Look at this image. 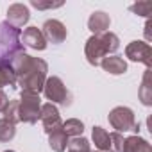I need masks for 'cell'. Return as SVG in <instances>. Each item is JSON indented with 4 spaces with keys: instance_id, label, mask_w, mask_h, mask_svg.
Instances as JSON below:
<instances>
[{
    "instance_id": "obj_18",
    "label": "cell",
    "mask_w": 152,
    "mask_h": 152,
    "mask_svg": "<svg viewBox=\"0 0 152 152\" xmlns=\"http://www.w3.org/2000/svg\"><path fill=\"white\" fill-rule=\"evenodd\" d=\"M63 131L68 138H79L84 132V124L77 118H70V120L63 122Z\"/></svg>"
},
{
    "instance_id": "obj_1",
    "label": "cell",
    "mask_w": 152,
    "mask_h": 152,
    "mask_svg": "<svg viewBox=\"0 0 152 152\" xmlns=\"http://www.w3.org/2000/svg\"><path fill=\"white\" fill-rule=\"evenodd\" d=\"M11 68L16 75V84L22 88V91L36 93V95L43 91V86L47 81V72H48L47 61L22 52L13 59Z\"/></svg>"
},
{
    "instance_id": "obj_26",
    "label": "cell",
    "mask_w": 152,
    "mask_h": 152,
    "mask_svg": "<svg viewBox=\"0 0 152 152\" xmlns=\"http://www.w3.org/2000/svg\"><path fill=\"white\" fill-rule=\"evenodd\" d=\"M9 97L6 95V91H2L0 90V113H4L6 109H7V106H9Z\"/></svg>"
},
{
    "instance_id": "obj_10",
    "label": "cell",
    "mask_w": 152,
    "mask_h": 152,
    "mask_svg": "<svg viewBox=\"0 0 152 152\" xmlns=\"http://www.w3.org/2000/svg\"><path fill=\"white\" fill-rule=\"evenodd\" d=\"M20 39H22L23 47L34 48V50H45L47 48V39H45L41 29H38V27H27V29H23Z\"/></svg>"
},
{
    "instance_id": "obj_13",
    "label": "cell",
    "mask_w": 152,
    "mask_h": 152,
    "mask_svg": "<svg viewBox=\"0 0 152 152\" xmlns=\"http://www.w3.org/2000/svg\"><path fill=\"white\" fill-rule=\"evenodd\" d=\"M100 66L104 68V72L111 75H122L127 72V63L122 56H106L100 61Z\"/></svg>"
},
{
    "instance_id": "obj_14",
    "label": "cell",
    "mask_w": 152,
    "mask_h": 152,
    "mask_svg": "<svg viewBox=\"0 0 152 152\" xmlns=\"http://www.w3.org/2000/svg\"><path fill=\"white\" fill-rule=\"evenodd\" d=\"M138 97H140L143 106H152V73H150V68H147L143 73L141 86L138 90Z\"/></svg>"
},
{
    "instance_id": "obj_28",
    "label": "cell",
    "mask_w": 152,
    "mask_h": 152,
    "mask_svg": "<svg viewBox=\"0 0 152 152\" xmlns=\"http://www.w3.org/2000/svg\"><path fill=\"white\" fill-rule=\"evenodd\" d=\"M4 152H15V150H4Z\"/></svg>"
},
{
    "instance_id": "obj_19",
    "label": "cell",
    "mask_w": 152,
    "mask_h": 152,
    "mask_svg": "<svg viewBox=\"0 0 152 152\" xmlns=\"http://www.w3.org/2000/svg\"><path fill=\"white\" fill-rule=\"evenodd\" d=\"M16 136V125L6 118H0V141L7 143Z\"/></svg>"
},
{
    "instance_id": "obj_12",
    "label": "cell",
    "mask_w": 152,
    "mask_h": 152,
    "mask_svg": "<svg viewBox=\"0 0 152 152\" xmlns=\"http://www.w3.org/2000/svg\"><path fill=\"white\" fill-rule=\"evenodd\" d=\"M109 25H111V18H109V15H106L104 11H95V13H91V16L88 18V29H90L93 34L107 32Z\"/></svg>"
},
{
    "instance_id": "obj_24",
    "label": "cell",
    "mask_w": 152,
    "mask_h": 152,
    "mask_svg": "<svg viewBox=\"0 0 152 152\" xmlns=\"http://www.w3.org/2000/svg\"><path fill=\"white\" fill-rule=\"evenodd\" d=\"M134 15H140V16H145L148 18L150 16V11H152V2H136L129 7Z\"/></svg>"
},
{
    "instance_id": "obj_7",
    "label": "cell",
    "mask_w": 152,
    "mask_h": 152,
    "mask_svg": "<svg viewBox=\"0 0 152 152\" xmlns=\"http://www.w3.org/2000/svg\"><path fill=\"white\" fill-rule=\"evenodd\" d=\"M125 56L134 63H143L147 68L152 66V48L147 41H131L125 47Z\"/></svg>"
},
{
    "instance_id": "obj_15",
    "label": "cell",
    "mask_w": 152,
    "mask_h": 152,
    "mask_svg": "<svg viewBox=\"0 0 152 152\" xmlns=\"http://www.w3.org/2000/svg\"><path fill=\"white\" fill-rule=\"evenodd\" d=\"M122 152H152V147L147 140L134 134V136H129L124 140V150Z\"/></svg>"
},
{
    "instance_id": "obj_8",
    "label": "cell",
    "mask_w": 152,
    "mask_h": 152,
    "mask_svg": "<svg viewBox=\"0 0 152 152\" xmlns=\"http://www.w3.org/2000/svg\"><path fill=\"white\" fill-rule=\"evenodd\" d=\"M41 32L47 39V43H54V45H59L66 39V27L59 22V20H47L41 27Z\"/></svg>"
},
{
    "instance_id": "obj_27",
    "label": "cell",
    "mask_w": 152,
    "mask_h": 152,
    "mask_svg": "<svg viewBox=\"0 0 152 152\" xmlns=\"http://www.w3.org/2000/svg\"><path fill=\"white\" fill-rule=\"evenodd\" d=\"M145 36H147V39L150 41V38H152V34H150V20H147V25H145Z\"/></svg>"
},
{
    "instance_id": "obj_25",
    "label": "cell",
    "mask_w": 152,
    "mask_h": 152,
    "mask_svg": "<svg viewBox=\"0 0 152 152\" xmlns=\"http://www.w3.org/2000/svg\"><path fill=\"white\" fill-rule=\"evenodd\" d=\"M31 6L36 9H56V7H61L63 2H39V0H32Z\"/></svg>"
},
{
    "instance_id": "obj_29",
    "label": "cell",
    "mask_w": 152,
    "mask_h": 152,
    "mask_svg": "<svg viewBox=\"0 0 152 152\" xmlns=\"http://www.w3.org/2000/svg\"><path fill=\"white\" fill-rule=\"evenodd\" d=\"M99 152H100V150H99Z\"/></svg>"
},
{
    "instance_id": "obj_9",
    "label": "cell",
    "mask_w": 152,
    "mask_h": 152,
    "mask_svg": "<svg viewBox=\"0 0 152 152\" xmlns=\"http://www.w3.org/2000/svg\"><path fill=\"white\" fill-rule=\"evenodd\" d=\"M39 120H41V124H43V131H45L47 134H50L52 131H56L57 127H61V125H63L57 107H56L54 104H50V102L41 106V115H39Z\"/></svg>"
},
{
    "instance_id": "obj_20",
    "label": "cell",
    "mask_w": 152,
    "mask_h": 152,
    "mask_svg": "<svg viewBox=\"0 0 152 152\" xmlns=\"http://www.w3.org/2000/svg\"><path fill=\"white\" fill-rule=\"evenodd\" d=\"M16 75L11 68V64H0V88L4 86H15Z\"/></svg>"
},
{
    "instance_id": "obj_22",
    "label": "cell",
    "mask_w": 152,
    "mask_h": 152,
    "mask_svg": "<svg viewBox=\"0 0 152 152\" xmlns=\"http://www.w3.org/2000/svg\"><path fill=\"white\" fill-rule=\"evenodd\" d=\"M18 107H20V102H18V100H11V102H9V106H7V109L4 111V118H6V120H9V122H11V124H15V125L20 122Z\"/></svg>"
},
{
    "instance_id": "obj_21",
    "label": "cell",
    "mask_w": 152,
    "mask_h": 152,
    "mask_svg": "<svg viewBox=\"0 0 152 152\" xmlns=\"http://www.w3.org/2000/svg\"><path fill=\"white\" fill-rule=\"evenodd\" d=\"M66 148H68L66 152H91L90 141H88L86 138H83V136L72 138V140L68 141V147H66Z\"/></svg>"
},
{
    "instance_id": "obj_11",
    "label": "cell",
    "mask_w": 152,
    "mask_h": 152,
    "mask_svg": "<svg viewBox=\"0 0 152 152\" xmlns=\"http://www.w3.org/2000/svg\"><path fill=\"white\" fill-rule=\"evenodd\" d=\"M29 18H31V13H29V7L25 4H13L7 9V20L6 22H9L16 29H22L29 22Z\"/></svg>"
},
{
    "instance_id": "obj_17",
    "label": "cell",
    "mask_w": 152,
    "mask_h": 152,
    "mask_svg": "<svg viewBox=\"0 0 152 152\" xmlns=\"http://www.w3.org/2000/svg\"><path fill=\"white\" fill-rule=\"evenodd\" d=\"M91 138H93L95 147H97L100 152L109 150V132H107L106 129H102V127L95 125V127H93V131H91Z\"/></svg>"
},
{
    "instance_id": "obj_23",
    "label": "cell",
    "mask_w": 152,
    "mask_h": 152,
    "mask_svg": "<svg viewBox=\"0 0 152 152\" xmlns=\"http://www.w3.org/2000/svg\"><path fill=\"white\" fill-rule=\"evenodd\" d=\"M124 136H122V132H111L109 134V150L111 152H122L124 150Z\"/></svg>"
},
{
    "instance_id": "obj_6",
    "label": "cell",
    "mask_w": 152,
    "mask_h": 152,
    "mask_svg": "<svg viewBox=\"0 0 152 152\" xmlns=\"http://www.w3.org/2000/svg\"><path fill=\"white\" fill-rule=\"evenodd\" d=\"M107 120H109V124L113 125V129H116V132L132 131L134 125H136L134 111H132L131 107H125V106H118V107L111 109Z\"/></svg>"
},
{
    "instance_id": "obj_3",
    "label": "cell",
    "mask_w": 152,
    "mask_h": 152,
    "mask_svg": "<svg viewBox=\"0 0 152 152\" xmlns=\"http://www.w3.org/2000/svg\"><path fill=\"white\" fill-rule=\"evenodd\" d=\"M22 31L9 22H0V64H11L13 59L23 52Z\"/></svg>"
},
{
    "instance_id": "obj_4",
    "label": "cell",
    "mask_w": 152,
    "mask_h": 152,
    "mask_svg": "<svg viewBox=\"0 0 152 152\" xmlns=\"http://www.w3.org/2000/svg\"><path fill=\"white\" fill-rule=\"evenodd\" d=\"M18 102H20V107H18L20 122L36 124L39 120V115H41V100H39V95L22 91Z\"/></svg>"
},
{
    "instance_id": "obj_16",
    "label": "cell",
    "mask_w": 152,
    "mask_h": 152,
    "mask_svg": "<svg viewBox=\"0 0 152 152\" xmlns=\"http://www.w3.org/2000/svg\"><path fill=\"white\" fill-rule=\"evenodd\" d=\"M48 145H50V148L54 152H64L66 150V147H68V136L64 134L63 125L57 127L56 131H52L48 134Z\"/></svg>"
},
{
    "instance_id": "obj_5",
    "label": "cell",
    "mask_w": 152,
    "mask_h": 152,
    "mask_svg": "<svg viewBox=\"0 0 152 152\" xmlns=\"http://www.w3.org/2000/svg\"><path fill=\"white\" fill-rule=\"evenodd\" d=\"M43 93L50 100V104H61L64 107H68L72 104V93L66 90L64 83L59 77H56V75L47 77L45 86H43Z\"/></svg>"
},
{
    "instance_id": "obj_2",
    "label": "cell",
    "mask_w": 152,
    "mask_h": 152,
    "mask_svg": "<svg viewBox=\"0 0 152 152\" xmlns=\"http://www.w3.org/2000/svg\"><path fill=\"white\" fill-rule=\"evenodd\" d=\"M118 48H120V38L115 32L107 31L102 34H93L86 41L84 54H86V59L91 66H99L106 56L116 52Z\"/></svg>"
}]
</instances>
